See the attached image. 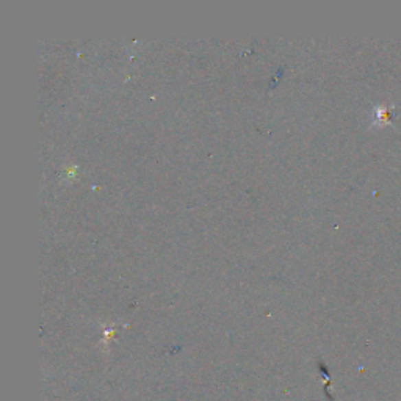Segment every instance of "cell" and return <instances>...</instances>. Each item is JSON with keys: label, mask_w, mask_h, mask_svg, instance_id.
Returning <instances> with one entry per match:
<instances>
[{"label": "cell", "mask_w": 401, "mask_h": 401, "mask_svg": "<svg viewBox=\"0 0 401 401\" xmlns=\"http://www.w3.org/2000/svg\"><path fill=\"white\" fill-rule=\"evenodd\" d=\"M392 121V107H387V105H376L373 108V118L371 124L376 127H382L389 124Z\"/></svg>", "instance_id": "1"}]
</instances>
